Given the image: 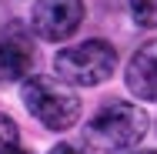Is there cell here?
Here are the masks:
<instances>
[{
    "mask_svg": "<svg viewBox=\"0 0 157 154\" xmlns=\"http://www.w3.org/2000/svg\"><path fill=\"white\" fill-rule=\"evenodd\" d=\"M3 154H27V151H20V148H10V151H3Z\"/></svg>",
    "mask_w": 157,
    "mask_h": 154,
    "instance_id": "10",
    "label": "cell"
},
{
    "mask_svg": "<svg viewBox=\"0 0 157 154\" xmlns=\"http://www.w3.org/2000/svg\"><path fill=\"white\" fill-rule=\"evenodd\" d=\"M144 134H147V111L130 101H110V104L97 107L94 117L84 127L87 144L94 151H107V154L140 144Z\"/></svg>",
    "mask_w": 157,
    "mask_h": 154,
    "instance_id": "1",
    "label": "cell"
},
{
    "mask_svg": "<svg viewBox=\"0 0 157 154\" xmlns=\"http://www.w3.org/2000/svg\"><path fill=\"white\" fill-rule=\"evenodd\" d=\"M10 148H20V131H17L13 117H7V114L0 111V154L10 151Z\"/></svg>",
    "mask_w": 157,
    "mask_h": 154,
    "instance_id": "8",
    "label": "cell"
},
{
    "mask_svg": "<svg viewBox=\"0 0 157 154\" xmlns=\"http://www.w3.org/2000/svg\"><path fill=\"white\" fill-rule=\"evenodd\" d=\"M33 67V47L24 40H0V84H13L27 77Z\"/></svg>",
    "mask_w": 157,
    "mask_h": 154,
    "instance_id": "6",
    "label": "cell"
},
{
    "mask_svg": "<svg viewBox=\"0 0 157 154\" xmlns=\"http://www.w3.org/2000/svg\"><path fill=\"white\" fill-rule=\"evenodd\" d=\"M20 101L30 111V117L40 121L47 131H70L80 121V97L60 77L30 74L20 84Z\"/></svg>",
    "mask_w": 157,
    "mask_h": 154,
    "instance_id": "2",
    "label": "cell"
},
{
    "mask_svg": "<svg viewBox=\"0 0 157 154\" xmlns=\"http://www.w3.org/2000/svg\"><path fill=\"white\" fill-rule=\"evenodd\" d=\"M84 0H37L30 10V27L40 40L60 44L80 27Z\"/></svg>",
    "mask_w": 157,
    "mask_h": 154,
    "instance_id": "4",
    "label": "cell"
},
{
    "mask_svg": "<svg viewBox=\"0 0 157 154\" xmlns=\"http://www.w3.org/2000/svg\"><path fill=\"white\" fill-rule=\"evenodd\" d=\"M117 70V50L107 40H84L74 47H63L54 57V77H60L70 87H97Z\"/></svg>",
    "mask_w": 157,
    "mask_h": 154,
    "instance_id": "3",
    "label": "cell"
},
{
    "mask_svg": "<svg viewBox=\"0 0 157 154\" xmlns=\"http://www.w3.org/2000/svg\"><path fill=\"white\" fill-rule=\"evenodd\" d=\"M134 24L140 27H157V0H127Z\"/></svg>",
    "mask_w": 157,
    "mask_h": 154,
    "instance_id": "7",
    "label": "cell"
},
{
    "mask_svg": "<svg viewBox=\"0 0 157 154\" xmlns=\"http://www.w3.org/2000/svg\"><path fill=\"white\" fill-rule=\"evenodd\" d=\"M134 154H157V151H134Z\"/></svg>",
    "mask_w": 157,
    "mask_h": 154,
    "instance_id": "11",
    "label": "cell"
},
{
    "mask_svg": "<svg viewBox=\"0 0 157 154\" xmlns=\"http://www.w3.org/2000/svg\"><path fill=\"white\" fill-rule=\"evenodd\" d=\"M127 91L140 101H157V40H147L134 50L124 70Z\"/></svg>",
    "mask_w": 157,
    "mask_h": 154,
    "instance_id": "5",
    "label": "cell"
},
{
    "mask_svg": "<svg viewBox=\"0 0 157 154\" xmlns=\"http://www.w3.org/2000/svg\"><path fill=\"white\" fill-rule=\"evenodd\" d=\"M47 154H87V151L77 148V144H57V148H50Z\"/></svg>",
    "mask_w": 157,
    "mask_h": 154,
    "instance_id": "9",
    "label": "cell"
}]
</instances>
